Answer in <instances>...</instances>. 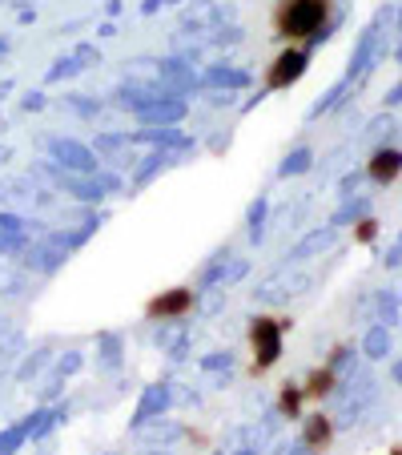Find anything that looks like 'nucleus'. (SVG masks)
Wrapping results in <instances>:
<instances>
[{
    "mask_svg": "<svg viewBox=\"0 0 402 455\" xmlns=\"http://www.w3.org/2000/svg\"><path fill=\"white\" fill-rule=\"evenodd\" d=\"M330 16V0H277L274 32L286 41H318Z\"/></svg>",
    "mask_w": 402,
    "mask_h": 455,
    "instance_id": "f257e3e1",
    "label": "nucleus"
},
{
    "mask_svg": "<svg viewBox=\"0 0 402 455\" xmlns=\"http://www.w3.org/2000/svg\"><path fill=\"white\" fill-rule=\"evenodd\" d=\"M302 403H306L302 387H286V391H282V411L290 415V419H298V411H302Z\"/></svg>",
    "mask_w": 402,
    "mask_h": 455,
    "instance_id": "6e6552de",
    "label": "nucleus"
},
{
    "mask_svg": "<svg viewBox=\"0 0 402 455\" xmlns=\"http://www.w3.org/2000/svg\"><path fill=\"white\" fill-rule=\"evenodd\" d=\"M306 443H310V447H318V451L330 443V423H326L322 415H310V419H306Z\"/></svg>",
    "mask_w": 402,
    "mask_h": 455,
    "instance_id": "0eeeda50",
    "label": "nucleus"
},
{
    "mask_svg": "<svg viewBox=\"0 0 402 455\" xmlns=\"http://www.w3.org/2000/svg\"><path fill=\"white\" fill-rule=\"evenodd\" d=\"M282 335H286V323L277 318H253L250 323V347H253V370L262 375L282 359Z\"/></svg>",
    "mask_w": 402,
    "mask_h": 455,
    "instance_id": "f03ea898",
    "label": "nucleus"
},
{
    "mask_svg": "<svg viewBox=\"0 0 402 455\" xmlns=\"http://www.w3.org/2000/svg\"><path fill=\"white\" fill-rule=\"evenodd\" d=\"M306 73V49H282L274 65L265 69V89H286Z\"/></svg>",
    "mask_w": 402,
    "mask_h": 455,
    "instance_id": "7ed1b4c3",
    "label": "nucleus"
},
{
    "mask_svg": "<svg viewBox=\"0 0 402 455\" xmlns=\"http://www.w3.org/2000/svg\"><path fill=\"white\" fill-rule=\"evenodd\" d=\"M358 238H362V242H370V238H375V222H362V230H358Z\"/></svg>",
    "mask_w": 402,
    "mask_h": 455,
    "instance_id": "1a4fd4ad",
    "label": "nucleus"
},
{
    "mask_svg": "<svg viewBox=\"0 0 402 455\" xmlns=\"http://www.w3.org/2000/svg\"><path fill=\"white\" fill-rule=\"evenodd\" d=\"M330 387H334V367H326V370H314V375L306 379L302 395H306V399H322V395H330Z\"/></svg>",
    "mask_w": 402,
    "mask_h": 455,
    "instance_id": "423d86ee",
    "label": "nucleus"
},
{
    "mask_svg": "<svg viewBox=\"0 0 402 455\" xmlns=\"http://www.w3.org/2000/svg\"><path fill=\"white\" fill-rule=\"evenodd\" d=\"M194 311V290L189 286H173V290H161L157 299L145 306V314L149 318H161V323H169V318H181V314Z\"/></svg>",
    "mask_w": 402,
    "mask_h": 455,
    "instance_id": "20e7f679",
    "label": "nucleus"
},
{
    "mask_svg": "<svg viewBox=\"0 0 402 455\" xmlns=\"http://www.w3.org/2000/svg\"><path fill=\"white\" fill-rule=\"evenodd\" d=\"M390 455H402V447H394V451H390Z\"/></svg>",
    "mask_w": 402,
    "mask_h": 455,
    "instance_id": "9d476101",
    "label": "nucleus"
},
{
    "mask_svg": "<svg viewBox=\"0 0 402 455\" xmlns=\"http://www.w3.org/2000/svg\"><path fill=\"white\" fill-rule=\"evenodd\" d=\"M402 170V154L398 149H378L375 157H370V177L375 182H394Z\"/></svg>",
    "mask_w": 402,
    "mask_h": 455,
    "instance_id": "39448f33",
    "label": "nucleus"
}]
</instances>
